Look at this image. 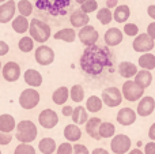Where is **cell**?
Masks as SVG:
<instances>
[{
	"instance_id": "816d5d0a",
	"label": "cell",
	"mask_w": 155,
	"mask_h": 154,
	"mask_svg": "<svg viewBox=\"0 0 155 154\" xmlns=\"http://www.w3.org/2000/svg\"><path fill=\"white\" fill-rule=\"evenodd\" d=\"M91 154H110L107 150L105 149H101V147H97V149H94L93 152H91Z\"/></svg>"
},
{
	"instance_id": "bcb514c9",
	"label": "cell",
	"mask_w": 155,
	"mask_h": 154,
	"mask_svg": "<svg viewBox=\"0 0 155 154\" xmlns=\"http://www.w3.org/2000/svg\"><path fill=\"white\" fill-rule=\"evenodd\" d=\"M147 34L155 41V22H151V23L147 26Z\"/></svg>"
},
{
	"instance_id": "2e32d148",
	"label": "cell",
	"mask_w": 155,
	"mask_h": 154,
	"mask_svg": "<svg viewBox=\"0 0 155 154\" xmlns=\"http://www.w3.org/2000/svg\"><path fill=\"white\" fill-rule=\"evenodd\" d=\"M136 117H137V113L134 109L123 108L117 113V122H118V124L124 126V127H128V126H132L136 122Z\"/></svg>"
},
{
	"instance_id": "30bf717a",
	"label": "cell",
	"mask_w": 155,
	"mask_h": 154,
	"mask_svg": "<svg viewBox=\"0 0 155 154\" xmlns=\"http://www.w3.org/2000/svg\"><path fill=\"white\" fill-rule=\"evenodd\" d=\"M78 37H79L80 42L86 46H91V45H95L97 41L99 38L98 32L95 30V27L91 26V25H87V26L82 27L78 33Z\"/></svg>"
},
{
	"instance_id": "f546056e",
	"label": "cell",
	"mask_w": 155,
	"mask_h": 154,
	"mask_svg": "<svg viewBox=\"0 0 155 154\" xmlns=\"http://www.w3.org/2000/svg\"><path fill=\"white\" fill-rule=\"evenodd\" d=\"M38 149L42 154H53L56 152V141L53 138H42L38 143Z\"/></svg>"
},
{
	"instance_id": "ee69618b",
	"label": "cell",
	"mask_w": 155,
	"mask_h": 154,
	"mask_svg": "<svg viewBox=\"0 0 155 154\" xmlns=\"http://www.w3.org/2000/svg\"><path fill=\"white\" fill-rule=\"evenodd\" d=\"M144 154H155V142H148L144 146Z\"/></svg>"
},
{
	"instance_id": "7dc6e473",
	"label": "cell",
	"mask_w": 155,
	"mask_h": 154,
	"mask_svg": "<svg viewBox=\"0 0 155 154\" xmlns=\"http://www.w3.org/2000/svg\"><path fill=\"white\" fill-rule=\"evenodd\" d=\"M61 112H63V115H64V116H72L74 108H72V106H70V105H64V106H63V109H61Z\"/></svg>"
},
{
	"instance_id": "ab89813d",
	"label": "cell",
	"mask_w": 155,
	"mask_h": 154,
	"mask_svg": "<svg viewBox=\"0 0 155 154\" xmlns=\"http://www.w3.org/2000/svg\"><path fill=\"white\" fill-rule=\"evenodd\" d=\"M123 33H125V34L129 35V37H136V35L139 34V27H137V25H135V23H125L124 25Z\"/></svg>"
},
{
	"instance_id": "1f68e13d",
	"label": "cell",
	"mask_w": 155,
	"mask_h": 154,
	"mask_svg": "<svg viewBox=\"0 0 155 154\" xmlns=\"http://www.w3.org/2000/svg\"><path fill=\"white\" fill-rule=\"evenodd\" d=\"M102 105H104L102 98H99L98 95H91L86 101V109H88V112H91V113L99 112L102 109Z\"/></svg>"
},
{
	"instance_id": "8992f818",
	"label": "cell",
	"mask_w": 155,
	"mask_h": 154,
	"mask_svg": "<svg viewBox=\"0 0 155 154\" xmlns=\"http://www.w3.org/2000/svg\"><path fill=\"white\" fill-rule=\"evenodd\" d=\"M40 104V93L33 87L25 89L19 95V105L23 109H34Z\"/></svg>"
},
{
	"instance_id": "7c38bea8",
	"label": "cell",
	"mask_w": 155,
	"mask_h": 154,
	"mask_svg": "<svg viewBox=\"0 0 155 154\" xmlns=\"http://www.w3.org/2000/svg\"><path fill=\"white\" fill-rule=\"evenodd\" d=\"M38 123L46 130L54 128L59 124V116L53 109H44L41 111V113L38 115Z\"/></svg>"
},
{
	"instance_id": "7bdbcfd3",
	"label": "cell",
	"mask_w": 155,
	"mask_h": 154,
	"mask_svg": "<svg viewBox=\"0 0 155 154\" xmlns=\"http://www.w3.org/2000/svg\"><path fill=\"white\" fill-rule=\"evenodd\" d=\"M72 154H90L88 153V149L82 143H76L74 146V153Z\"/></svg>"
},
{
	"instance_id": "603a6c76",
	"label": "cell",
	"mask_w": 155,
	"mask_h": 154,
	"mask_svg": "<svg viewBox=\"0 0 155 154\" xmlns=\"http://www.w3.org/2000/svg\"><path fill=\"white\" fill-rule=\"evenodd\" d=\"M153 82V75H151L150 71L147 70H140L137 71V74L135 75V83L137 86H140L142 89H147L148 86Z\"/></svg>"
},
{
	"instance_id": "f1b7e54d",
	"label": "cell",
	"mask_w": 155,
	"mask_h": 154,
	"mask_svg": "<svg viewBox=\"0 0 155 154\" xmlns=\"http://www.w3.org/2000/svg\"><path fill=\"white\" fill-rule=\"evenodd\" d=\"M72 120H74V124L76 126H82L86 124L88 120V115H87V109L84 106H78V108H74V113H72Z\"/></svg>"
},
{
	"instance_id": "db71d44e",
	"label": "cell",
	"mask_w": 155,
	"mask_h": 154,
	"mask_svg": "<svg viewBox=\"0 0 155 154\" xmlns=\"http://www.w3.org/2000/svg\"><path fill=\"white\" fill-rule=\"evenodd\" d=\"M74 2H76L78 4H83V3H84L86 0H74Z\"/></svg>"
},
{
	"instance_id": "f907efd6",
	"label": "cell",
	"mask_w": 155,
	"mask_h": 154,
	"mask_svg": "<svg viewBox=\"0 0 155 154\" xmlns=\"http://www.w3.org/2000/svg\"><path fill=\"white\" fill-rule=\"evenodd\" d=\"M148 138L153 142H155V123L150 127V130H148Z\"/></svg>"
},
{
	"instance_id": "60d3db41",
	"label": "cell",
	"mask_w": 155,
	"mask_h": 154,
	"mask_svg": "<svg viewBox=\"0 0 155 154\" xmlns=\"http://www.w3.org/2000/svg\"><path fill=\"white\" fill-rule=\"evenodd\" d=\"M74 153V146L70 142H64V143L59 145L56 149V154H72Z\"/></svg>"
},
{
	"instance_id": "484cf974",
	"label": "cell",
	"mask_w": 155,
	"mask_h": 154,
	"mask_svg": "<svg viewBox=\"0 0 155 154\" xmlns=\"http://www.w3.org/2000/svg\"><path fill=\"white\" fill-rule=\"evenodd\" d=\"M11 25H12V30H14L15 33H18V34H23V33L29 32L30 22L27 21V18H25V16L19 15V16H16V18L12 19Z\"/></svg>"
},
{
	"instance_id": "f35d334b",
	"label": "cell",
	"mask_w": 155,
	"mask_h": 154,
	"mask_svg": "<svg viewBox=\"0 0 155 154\" xmlns=\"http://www.w3.org/2000/svg\"><path fill=\"white\" fill-rule=\"evenodd\" d=\"M80 10L86 14L94 12L98 10V3H97V0H86L83 4H80Z\"/></svg>"
},
{
	"instance_id": "d4e9b609",
	"label": "cell",
	"mask_w": 155,
	"mask_h": 154,
	"mask_svg": "<svg viewBox=\"0 0 155 154\" xmlns=\"http://www.w3.org/2000/svg\"><path fill=\"white\" fill-rule=\"evenodd\" d=\"M131 16V10L127 4H121L117 5L113 12V19H114L117 23H124V22L128 21V18Z\"/></svg>"
},
{
	"instance_id": "83f0119b",
	"label": "cell",
	"mask_w": 155,
	"mask_h": 154,
	"mask_svg": "<svg viewBox=\"0 0 155 154\" xmlns=\"http://www.w3.org/2000/svg\"><path fill=\"white\" fill-rule=\"evenodd\" d=\"M53 37H54V40H60V41L71 44L76 40V33H75V30L71 29V27H65V29H61L57 33H54Z\"/></svg>"
},
{
	"instance_id": "9f6ffc18",
	"label": "cell",
	"mask_w": 155,
	"mask_h": 154,
	"mask_svg": "<svg viewBox=\"0 0 155 154\" xmlns=\"http://www.w3.org/2000/svg\"><path fill=\"white\" fill-rule=\"evenodd\" d=\"M2 68H3V67H2V62H0V70H2Z\"/></svg>"
},
{
	"instance_id": "e0dca14e",
	"label": "cell",
	"mask_w": 155,
	"mask_h": 154,
	"mask_svg": "<svg viewBox=\"0 0 155 154\" xmlns=\"http://www.w3.org/2000/svg\"><path fill=\"white\" fill-rule=\"evenodd\" d=\"M124 38V33H121L120 29L117 27H110L109 30H106L104 35V40H105V44L107 46H117L118 44H121Z\"/></svg>"
},
{
	"instance_id": "f6af8a7d",
	"label": "cell",
	"mask_w": 155,
	"mask_h": 154,
	"mask_svg": "<svg viewBox=\"0 0 155 154\" xmlns=\"http://www.w3.org/2000/svg\"><path fill=\"white\" fill-rule=\"evenodd\" d=\"M10 51V46L8 44H5L4 41H0V56H5Z\"/></svg>"
},
{
	"instance_id": "b9f144b4",
	"label": "cell",
	"mask_w": 155,
	"mask_h": 154,
	"mask_svg": "<svg viewBox=\"0 0 155 154\" xmlns=\"http://www.w3.org/2000/svg\"><path fill=\"white\" fill-rule=\"evenodd\" d=\"M11 141H12V135H11V134H5V132L0 131V146H5V145H8Z\"/></svg>"
},
{
	"instance_id": "681fc988",
	"label": "cell",
	"mask_w": 155,
	"mask_h": 154,
	"mask_svg": "<svg viewBox=\"0 0 155 154\" xmlns=\"http://www.w3.org/2000/svg\"><path fill=\"white\" fill-rule=\"evenodd\" d=\"M117 3H118V0H106V8H109V10L116 8L117 7Z\"/></svg>"
},
{
	"instance_id": "c3c4849f",
	"label": "cell",
	"mask_w": 155,
	"mask_h": 154,
	"mask_svg": "<svg viewBox=\"0 0 155 154\" xmlns=\"http://www.w3.org/2000/svg\"><path fill=\"white\" fill-rule=\"evenodd\" d=\"M147 14H148V16H150L151 19H154V21H155V4L148 5V8H147Z\"/></svg>"
},
{
	"instance_id": "cb8c5ba5",
	"label": "cell",
	"mask_w": 155,
	"mask_h": 154,
	"mask_svg": "<svg viewBox=\"0 0 155 154\" xmlns=\"http://www.w3.org/2000/svg\"><path fill=\"white\" fill-rule=\"evenodd\" d=\"M64 138L68 142H78L82 138V130L76 124H68L64 128Z\"/></svg>"
},
{
	"instance_id": "44dd1931",
	"label": "cell",
	"mask_w": 155,
	"mask_h": 154,
	"mask_svg": "<svg viewBox=\"0 0 155 154\" xmlns=\"http://www.w3.org/2000/svg\"><path fill=\"white\" fill-rule=\"evenodd\" d=\"M137 65H135L132 62H121L118 64V74L125 79H131L137 74Z\"/></svg>"
},
{
	"instance_id": "4316f807",
	"label": "cell",
	"mask_w": 155,
	"mask_h": 154,
	"mask_svg": "<svg viewBox=\"0 0 155 154\" xmlns=\"http://www.w3.org/2000/svg\"><path fill=\"white\" fill-rule=\"evenodd\" d=\"M70 98V90L65 86H60L59 89H56L52 94V101L56 105H64L67 102V100Z\"/></svg>"
},
{
	"instance_id": "ba28073f",
	"label": "cell",
	"mask_w": 155,
	"mask_h": 154,
	"mask_svg": "<svg viewBox=\"0 0 155 154\" xmlns=\"http://www.w3.org/2000/svg\"><path fill=\"white\" fill-rule=\"evenodd\" d=\"M131 138L128 135H124V134H120V135H114L110 142V150L112 153L116 154H125L131 150Z\"/></svg>"
},
{
	"instance_id": "74e56055",
	"label": "cell",
	"mask_w": 155,
	"mask_h": 154,
	"mask_svg": "<svg viewBox=\"0 0 155 154\" xmlns=\"http://www.w3.org/2000/svg\"><path fill=\"white\" fill-rule=\"evenodd\" d=\"M14 154H35V149L30 143H19L14 150Z\"/></svg>"
},
{
	"instance_id": "ffe728a7",
	"label": "cell",
	"mask_w": 155,
	"mask_h": 154,
	"mask_svg": "<svg viewBox=\"0 0 155 154\" xmlns=\"http://www.w3.org/2000/svg\"><path fill=\"white\" fill-rule=\"evenodd\" d=\"M101 119L99 117H91V119L87 120L86 123V132L90 138L95 139V141H99L101 136H99V126H101Z\"/></svg>"
},
{
	"instance_id": "5bb4252c",
	"label": "cell",
	"mask_w": 155,
	"mask_h": 154,
	"mask_svg": "<svg viewBox=\"0 0 155 154\" xmlns=\"http://www.w3.org/2000/svg\"><path fill=\"white\" fill-rule=\"evenodd\" d=\"M16 4L14 0H7L5 3L0 4V23H7L11 22L15 16Z\"/></svg>"
},
{
	"instance_id": "5b68a950",
	"label": "cell",
	"mask_w": 155,
	"mask_h": 154,
	"mask_svg": "<svg viewBox=\"0 0 155 154\" xmlns=\"http://www.w3.org/2000/svg\"><path fill=\"white\" fill-rule=\"evenodd\" d=\"M121 93H123V98H125L129 102H135V101L143 98V94H144V89H142L140 86H137L135 83V81H128L124 82L123 87H121Z\"/></svg>"
},
{
	"instance_id": "d590c367",
	"label": "cell",
	"mask_w": 155,
	"mask_h": 154,
	"mask_svg": "<svg viewBox=\"0 0 155 154\" xmlns=\"http://www.w3.org/2000/svg\"><path fill=\"white\" fill-rule=\"evenodd\" d=\"M97 19H98L102 25H109L113 19V14H112V11L106 7L99 8V11L97 12Z\"/></svg>"
},
{
	"instance_id": "8fae6325",
	"label": "cell",
	"mask_w": 155,
	"mask_h": 154,
	"mask_svg": "<svg viewBox=\"0 0 155 154\" xmlns=\"http://www.w3.org/2000/svg\"><path fill=\"white\" fill-rule=\"evenodd\" d=\"M34 57L40 65H49L54 62V52L51 46L40 45L34 51Z\"/></svg>"
},
{
	"instance_id": "4dcf8cb0",
	"label": "cell",
	"mask_w": 155,
	"mask_h": 154,
	"mask_svg": "<svg viewBox=\"0 0 155 154\" xmlns=\"http://www.w3.org/2000/svg\"><path fill=\"white\" fill-rule=\"evenodd\" d=\"M137 63H139V65L142 67V70H147V71H151L155 68V55L153 53H144L142 55V56L139 57V60H137Z\"/></svg>"
},
{
	"instance_id": "52a82bcc",
	"label": "cell",
	"mask_w": 155,
	"mask_h": 154,
	"mask_svg": "<svg viewBox=\"0 0 155 154\" xmlns=\"http://www.w3.org/2000/svg\"><path fill=\"white\" fill-rule=\"evenodd\" d=\"M102 102L105 104L109 108H116L121 104L123 101V93L120 89L117 87H106V89L102 92Z\"/></svg>"
},
{
	"instance_id": "7402d4cb",
	"label": "cell",
	"mask_w": 155,
	"mask_h": 154,
	"mask_svg": "<svg viewBox=\"0 0 155 154\" xmlns=\"http://www.w3.org/2000/svg\"><path fill=\"white\" fill-rule=\"evenodd\" d=\"M16 128V122L14 116L8 113L0 115V131L5 134H11Z\"/></svg>"
},
{
	"instance_id": "9c48e42d",
	"label": "cell",
	"mask_w": 155,
	"mask_h": 154,
	"mask_svg": "<svg viewBox=\"0 0 155 154\" xmlns=\"http://www.w3.org/2000/svg\"><path fill=\"white\" fill-rule=\"evenodd\" d=\"M154 40L147 34V33H143V34H137L135 37L134 42H132V48L135 52H139V53H148L151 49L154 48Z\"/></svg>"
},
{
	"instance_id": "8d00e7d4",
	"label": "cell",
	"mask_w": 155,
	"mask_h": 154,
	"mask_svg": "<svg viewBox=\"0 0 155 154\" xmlns=\"http://www.w3.org/2000/svg\"><path fill=\"white\" fill-rule=\"evenodd\" d=\"M19 49H21V52H23V53H29V52H31L33 49H34V40H33L31 37H22L21 40H19V44H18Z\"/></svg>"
},
{
	"instance_id": "e575fe53",
	"label": "cell",
	"mask_w": 155,
	"mask_h": 154,
	"mask_svg": "<svg viewBox=\"0 0 155 154\" xmlns=\"http://www.w3.org/2000/svg\"><path fill=\"white\" fill-rule=\"evenodd\" d=\"M70 98L74 102H82L83 98H84V90L80 85H74L70 90Z\"/></svg>"
},
{
	"instance_id": "d6a6232c",
	"label": "cell",
	"mask_w": 155,
	"mask_h": 154,
	"mask_svg": "<svg viewBox=\"0 0 155 154\" xmlns=\"http://www.w3.org/2000/svg\"><path fill=\"white\" fill-rule=\"evenodd\" d=\"M116 134V127L113 123L110 122H104L101 123V126H99V136L104 139H107V138H112V136H114Z\"/></svg>"
},
{
	"instance_id": "277c9868",
	"label": "cell",
	"mask_w": 155,
	"mask_h": 154,
	"mask_svg": "<svg viewBox=\"0 0 155 154\" xmlns=\"http://www.w3.org/2000/svg\"><path fill=\"white\" fill-rule=\"evenodd\" d=\"M37 126L30 120H22L21 123L16 124V132L15 138L21 143H31L37 138Z\"/></svg>"
},
{
	"instance_id": "6f0895ef",
	"label": "cell",
	"mask_w": 155,
	"mask_h": 154,
	"mask_svg": "<svg viewBox=\"0 0 155 154\" xmlns=\"http://www.w3.org/2000/svg\"><path fill=\"white\" fill-rule=\"evenodd\" d=\"M0 154H2V150H0Z\"/></svg>"
},
{
	"instance_id": "7a4b0ae2",
	"label": "cell",
	"mask_w": 155,
	"mask_h": 154,
	"mask_svg": "<svg viewBox=\"0 0 155 154\" xmlns=\"http://www.w3.org/2000/svg\"><path fill=\"white\" fill-rule=\"evenodd\" d=\"M114 62V56L107 46L91 45L86 46L80 56V68L88 75L97 76L102 74L107 67H112Z\"/></svg>"
},
{
	"instance_id": "9a60e30c",
	"label": "cell",
	"mask_w": 155,
	"mask_h": 154,
	"mask_svg": "<svg viewBox=\"0 0 155 154\" xmlns=\"http://www.w3.org/2000/svg\"><path fill=\"white\" fill-rule=\"evenodd\" d=\"M154 109H155V100L150 95H146V97L140 98L139 104H137L136 113L142 117H147L153 113Z\"/></svg>"
},
{
	"instance_id": "11a10c76",
	"label": "cell",
	"mask_w": 155,
	"mask_h": 154,
	"mask_svg": "<svg viewBox=\"0 0 155 154\" xmlns=\"http://www.w3.org/2000/svg\"><path fill=\"white\" fill-rule=\"evenodd\" d=\"M7 0H0V4H3V3H5Z\"/></svg>"
},
{
	"instance_id": "3957f363",
	"label": "cell",
	"mask_w": 155,
	"mask_h": 154,
	"mask_svg": "<svg viewBox=\"0 0 155 154\" xmlns=\"http://www.w3.org/2000/svg\"><path fill=\"white\" fill-rule=\"evenodd\" d=\"M29 33L30 37L40 44H45L46 41L51 38L52 35V29L49 25H46L45 22L40 21V19H31L29 26Z\"/></svg>"
},
{
	"instance_id": "f5cc1de1",
	"label": "cell",
	"mask_w": 155,
	"mask_h": 154,
	"mask_svg": "<svg viewBox=\"0 0 155 154\" xmlns=\"http://www.w3.org/2000/svg\"><path fill=\"white\" fill-rule=\"evenodd\" d=\"M128 154H144L142 152V150H139V149H132V150H129Z\"/></svg>"
},
{
	"instance_id": "d6986e66",
	"label": "cell",
	"mask_w": 155,
	"mask_h": 154,
	"mask_svg": "<svg viewBox=\"0 0 155 154\" xmlns=\"http://www.w3.org/2000/svg\"><path fill=\"white\" fill-rule=\"evenodd\" d=\"M23 79L26 85H29L30 87H38L42 85V75L34 68H29V70L25 71Z\"/></svg>"
},
{
	"instance_id": "ac0fdd59",
	"label": "cell",
	"mask_w": 155,
	"mask_h": 154,
	"mask_svg": "<svg viewBox=\"0 0 155 154\" xmlns=\"http://www.w3.org/2000/svg\"><path fill=\"white\" fill-rule=\"evenodd\" d=\"M88 22H90V18H88V14L83 12L82 10H74V12L71 14L70 16V23L72 25V27H79V29H82V27L87 26Z\"/></svg>"
},
{
	"instance_id": "4fadbf2b",
	"label": "cell",
	"mask_w": 155,
	"mask_h": 154,
	"mask_svg": "<svg viewBox=\"0 0 155 154\" xmlns=\"http://www.w3.org/2000/svg\"><path fill=\"white\" fill-rule=\"evenodd\" d=\"M2 75L7 82H16L21 78V67L15 62H7L2 68Z\"/></svg>"
},
{
	"instance_id": "6da1fadb",
	"label": "cell",
	"mask_w": 155,
	"mask_h": 154,
	"mask_svg": "<svg viewBox=\"0 0 155 154\" xmlns=\"http://www.w3.org/2000/svg\"><path fill=\"white\" fill-rule=\"evenodd\" d=\"M74 12L72 0H34L33 14L35 19L45 22L49 26H61L70 21Z\"/></svg>"
},
{
	"instance_id": "836d02e7",
	"label": "cell",
	"mask_w": 155,
	"mask_h": 154,
	"mask_svg": "<svg viewBox=\"0 0 155 154\" xmlns=\"http://www.w3.org/2000/svg\"><path fill=\"white\" fill-rule=\"evenodd\" d=\"M16 10L19 11L22 16L27 18L33 14V3L29 2V0H21V2L16 4Z\"/></svg>"
}]
</instances>
